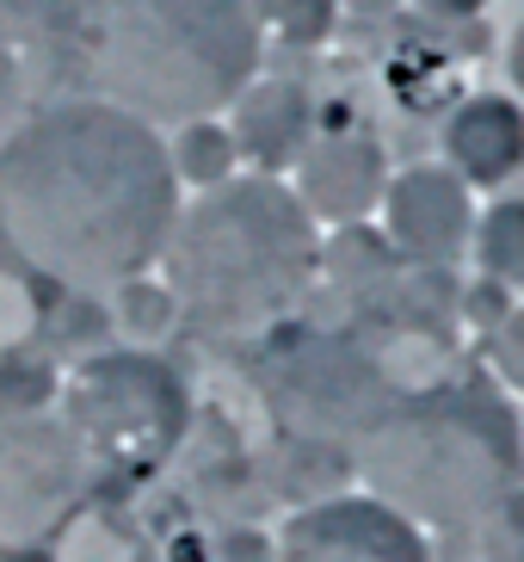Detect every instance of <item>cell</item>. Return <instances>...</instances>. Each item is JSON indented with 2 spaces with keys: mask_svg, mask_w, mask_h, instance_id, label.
<instances>
[{
  "mask_svg": "<svg viewBox=\"0 0 524 562\" xmlns=\"http://www.w3.org/2000/svg\"><path fill=\"white\" fill-rule=\"evenodd\" d=\"M81 439L62 414H0V550L49 544L87 501Z\"/></svg>",
  "mask_w": 524,
  "mask_h": 562,
  "instance_id": "obj_7",
  "label": "cell"
},
{
  "mask_svg": "<svg viewBox=\"0 0 524 562\" xmlns=\"http://www.w3.org/2000/svg\"><path fill=\"white\" fill-rule=\"evenodd\" d=\"M506 75H512V87H519V105H524V25L512 32V50H506Z\"/></svg>",
  "mask_w": 524,
  "mask_h": 562,
  "instance_id": "obj_27",
  "label": "cell"
},
{
  "mask_svg": "<svg viewBox=\"0 0 524 562\" xmlns=\"http://www.w3.org/2000/svg\"><path fill=\"white\" fill-rule=\"evenodd\" d=\"M260 37H278L291 50H321L340 25V0H247Z\"/></svg>",
  "mask_w": 524,
  "mask_h": 562,
  "instance_id": "obj_17",
  "label": "cell"
},
{
  "mask_svg": "<svg viewBox=\"0 0 524 562\" xmlns=\"http://www.w3.org/2000/svg\"><path fill=\"white\" fill-rule=\"evenodd\" d=\"M0 562H56V550L49 544H13V550H0Z\"/></svg>",
  "mask_w": 524,
  "mask_h": 562,
  "instance_id": "obj_28",
  "label": "cell"
},
{
  "mask_svg": "<svg viewBox=\"0 0 524 562\" xmlns=\"http://www.w3.org/2000/svg\"><path fill=\"white\" fill-rule=\"evenodd\" d=\"M278 562H432L426 531L377 495H333L296 507L272 538Z\"/></svg>",
  "mask_w": 524,
  "mask_h": 562,
  "instance_id": "obj_8",
  "label": "cell"
},
{
  "mask_svg": "<svg viewBox=\"0 0 524 562\" xmlns=\"http://www.w3.org/2000/svg\"><path fill=\"white\" fill-rule=\"evenodd\" d=\"M358 476V458L345 446H328V439H284L272 451V488L296 507H315V501L345 495V482Z\"/></svg>",
  "mask_w": 524,
  "mask_h": 562,
  "instance_id": "obj_14",
  "label": "cell"
},
{
  "mask_svg": "<svg viewBox=\"0 0 524 562\" xmlns=\"http://www.w3.org/2000/svg\"><path fill=\"white\" fill-rule=\"evenodd\" d=\"M352 458L364 495L420 531H476L481 513L524 482V420L488 383H420Z\"/></svg>",
  "mask_w": 524,
  "mask_h": 562,
  "instance_id": "obj_4",
  "label": "cell"
},
{
  "mask_svg": "<svg viewBox=\"0 0 524 562\" xmlns=\"http://www.w3.org/2000/svg\"><path fill=\"white\" fill-rule=\"evenodd\" d=\"M408 396L383 352L352 322L345 328H272L260 334V402L284 439H328L358 451Z\"/></svg>",
  "mask_w": 524,
  "mask_h": 562,
  "instance_id": "obj_5",
  "label": "cell"
},
{
  "mask_svg": "<svg viewBox=\"0 0 524 562\" xmlns=\"http://www.w3.org/2000/svg\"><path fill=\"white\" fill-rule=\"evenodd\" d=\"M25 117H32V81H25V63L13 44H0V149L19 136Z\"/></svg>",
  "mask_w": 524,
  "mask_h": 562,
  "instance_id": "obj_21",
  "label": "cell"
},
{
  "mask_svg": "<svg viewBox=\"0 0 524 562\" xmlns=\"http://www.w3.org/2000/svg\"><path fill=\"white\" fill-rule=\"evenodd\" d=\"M62 420L87 463L117 482L155 476L192 432V390L180 364L148 347L93 352L62 383Z\"/></svg>",
  "mask_w": 524,
  "mask_h": 562,
  "instance_id": "obj_6",
  "label": "cell"
},
{
  "mask_svg": "<svg viewBox=\"0 0 524 562\" xmlns=\"http://www.w3.org/2000/svg\"><path fill=\"white\" fill-rule=\"evenodd\" d=\"M401 266L408 260L389 248V235L371 229V223H352V229L328 235V248H321V266H315V272L352 303V315H358V310H371L395 279H401Z\"/></svg>",
  "mask_w": 524,
  "mask_h": 562,
  "instance_id": "obj_13",
  "label": "cell"
},
{
  "mask_svg": "<svg viewBox=\"0 0 524 562\" xmlns=\"http://www.w3.org/2000/svg\"><path fill=\"white\" fill-rule=\"evenodd\" d=\"M506 310H512V303H506V291H500L493 279H481L476 291H469V315L481 322V334H493V322H500Z\"/></svg>",
  "mask_w": 524,
  "mask_h": 562,
  "instance_id": "obj_24",
  "label": "cell"
},
{
  "mask_svg": "<svg viewBox=\"0 0 524 562\" xmlns=\"http://www.w3.org/2000/svg\"><path fill=\"white\" fill-rule=\"evenodd\" d=\"M469 254H476L481 279H493L500 291H524V199H493L476 216Z\"/></svg>",
  "mask_w": 524,
  "mask_h": 562,
  "instance_id": "obj_16",
  "label": "cell"
},
{
  "mask_svg": "<svg viewBox=\"0 0 524 562\" xmlns=\"http://www.w3.org/2000/svg\"><path fill=\"white\" fill-rule=\"evenodd\" d=\"M291 192L328 229L371 223L383 211V192H389V155L371 131H352V124L345 131H315L303 161L291 167Z\"/></svg>",
  "mask_w": 524,
  "mask_h": 562,
  "instance_id": "obj_10",
  "label": "cell"
},
{
  "mask_svg": "<svg viewBox=\"0 0 524 562\" xmlns=\"http://www.w3.org/2000/svg\"><path fill=\"white\" fill-rule=\"evenodd\" d=\"M488 359H493V371H500V383L524 396V303H512V310L493 322Z\"/></svg>",
  "mask_w": 524,
  "mask_h": 562,
  "instance_id": "obj_22",
  "label": "cell"
},
{
  "mask_svg": "<svg viewBox=\"0 0 524 562\" xmlns=\"http://www.w3.org/2000/svg\"><path fill=\"white\" fill-rule=\"evenodd\" d=\"M56 396V371L32 347H0V414H44Z\"/></svg>",
  "mask_w": 524,
  "mask_h": 562,
  "instance_id": "obj_18",
  "label": "cell"
},
{
  "mask_svg": "<svg viewBox=\"0 0 524 562\" xmlns=\"http://www.w3.org/2000/svg\"><path fill=\"white\" fill-rule=\"evenodd\" d=\"M408 7H420V13L438 19V25H469V19H481L488 0H408Z\"/></svg>",
  "mask_w": 524,
  "mask_h": 562,
  "instance_id": "obj_25",
  "label": "cell"
},
{
  "mask_svg": "<svg viewBox=\"0 0 524 562\" xmlns=\"http://www.w3.org/2000/svg\"><path fill=\"white\" fill-rule=\"evenodd\" d=\"M0 19H7V0H0Z\"/></svg>",
  "mask_w": 524,
  "mask_h": 562,
  "instance_id": "obj_29",
  "label": "cell"
},
{
  "mask_svg": "<svg viewBox=\"0 0 524 562\" xmlns=\"http://www.w3.org/2000/svg\"><path fill=\"white\" fill-rule=\"evenodd\" d=\"M444 167L469 192L500 186L524 167V105L512 93H469L457 112L444 117Z\"/></svg>",
  "mask_w": 524,
  "mask_h": 562,
  "instance_id": "obj_12",
  "label": "cell"
},
{
  "mask_svg": "<svg viewBox=\"0 0 524 562\" xmlns=\"http://www.w3.org/2000/svg\"><path fill=\"white\" fill-rule=\"evenodd\" d=\"M260 44L247 0H93L87 87L155 131H180L241 100L260 75Z\"/></svg>",
  "mask_w": 524,
  "mask_h": 562,
  "instance_id": "obj_3",
  "label": "cell"
},
{
  "mask_svg": "<svg viewBox=\"0 0 524 562\" xmlns=\"http://www.w3.org/2000/svg\"><path fill=\"white\" fill-rule=\"evenodd\" d=\"M216 562H278V557H272V544L260 531H223L216 538Z\"/></svg>",
  "mask_w": 524,
  "mask_h": 562,
  "instance_id": "obj_23",
  "label": "cell"
},
{
  "mask_svg": "<svg viewBox=\"0 0 524 562\" xmlns=\"http://www.w3.org/2000/svg\"><path fill=\"white\" fill-rule=\"evenodd\" d=\"M469 550H476V562H524V482L506 488V495L476 519Z\"/></svg>",
  "mask_w": 524,
  "mask_h": 562,
  "instance_id": "obj_19",
  "label": "cell"
},
{
  "mask_svg": "<svg viewBox=\"0 0 524 562\" xmlns=\"http://www.w3.org/2000/svg\"><path fill=\"white\" fill-rule=\"evenodd\" d=\"M229 136H235V155L247 161V173H265V180H284L303 149L315 143V100L309 87L296 81H260L241 87V100L229 105Z\"/></svg>",
  "mask_w": 524,
  "mask_h": 562,
  "instance_id": "obj_11",
  "label": "cell"
},
{
  "mask_svg": "<svg viewBox=\"0 0 524 562\" xmlns=\"http://www.w3.org/2000/svg\"><path fill=\"white\" fill-rule=\"evenodd\" d=\"M167 131L75 93L19 124L0 149V235L75 291H117L155 272L180 223Z\"/></svg>",
  "mask_w": 524,
  "mask_h": 562,
  "instance_id": "obj_1",
  "label": "cell"
},
{
  "mask_svg": "<svg viewBox=\"0 0 524 562\" xmlns=\"http://www.w3.org/2000/svg\"><path fill=\"white\" fill-rule=\"evenodd\" d=\"M167 161H173V180L197 186V192H210V186L235 180L241 173V155H235V136L223 117H192V124H180V131L167 136Z\"/></svg>",
  "mask_w": 524,
  "mask_h": 562,
  "instance_id": "obj_15",
  "label": "cell"
},
{
  "mask_svg": "<svg viewBox=\"0 0 524 562\" xmlns=\"http://www.w3.org/2000/svg\"><path fill=\"white\" fill-rule=\"evenodd\" d=\"M112 297H117V303H112L117 328L136 334V340L161 334L167 322H180V303H173V291H167V284H155L148 272H143V279H130V284H117Z\"/></svg>",
  "mask_w": 524,
  "mask_h": 562,
  "instance_id": "obj_20",
  "label": "cell"
},
{
  "mask_svg": "<svg viewBox=\"0 0 524 562\" xmlns=\"http://www.w3.org/2000/svg\"><path fill=\"white\" fill-rule=\"evenodd\" d=\"M408 0H340V13H352V19H389V13H401Z\"/></svg>",
  "mask_w": 524,
  "mask_h": 562,
  "instance_id": "obj_26",
  "label": "cell"
},
{
  "mask_svg": "<svg viewBox=\"0 0 524 562\" xmlns=\"http://www.w3.org/2000/svg\"><path fill=\"white\" fill-rule=\"evenodd\" d=\"M321 223L303 211L291 180L235 173L180 204L167 235L161 284L180 322L216 340H260L296 310L321 266Z\"/></svg>",
  "mask_w": 524,
  "mask_h": 562,
  "instance_id": "obj_2",
  "label": "cell"
},
{
  "mask_svg": "<svg viewBox=\"0 0 524 562\" xmlns=\"http://www.w3.org/2000/svg\"><path fill=\"white\" fill-rule=\"evenodd\" d=\"M383 235L408 266L457 272L469 235H476V192L444 161L401 167V173H389V192H383Z\"/></svg>",
  "mask_w": 524,
  "mask_h": 562,
  "instance_id": "obj_9",
  "label": "cell"
}]
</instances>
